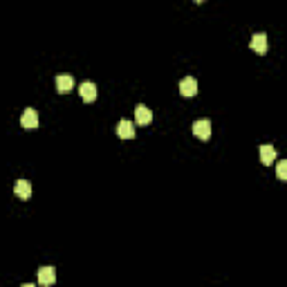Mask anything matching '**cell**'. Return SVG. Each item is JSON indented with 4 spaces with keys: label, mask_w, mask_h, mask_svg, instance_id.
<instances>
[{
    "label": "cell",
    "mask_w": 287,
    "mask_h": 287,
    "mask_svg": "<svg viewBox=\"0 0 287 287\" xmlns=\"http://www.w3.org/2000/svg\"><path fill=\"white\" fill-rule=\"evenodd\" d=\"M21 126L27 128V130H34V128H38V112L34 110V108H25V110H23Z\"/></svg>",
    "instance_id": "obj_1"
},
{
    "label": "cell",
    "mask_w": 287,
    "mask_h": 287,
    "mask_svg": "<svg viewBox=\"0 0 287 287\" xmlns=\"http://www.w3.org/2000/svg\"><path fill=\"white\" fill-rule=\"evenodd\" d=\"M249 48L254 49L256 54H265V52H267V48H269V43H267V34H263V32L254 34V36H251Z\"/></svg>",
    "instance_id": "obj_2"
},
{
    "label": "cell",
    "mask_w": 287,
    "mask_h": 287,
    "mask_svg": "<svg viewBox=\"0 0 287 287\" xmlns=\"http://www.w3.org/2000/svg\"><path fill=\"white\" fill-rule=\"evenodd\" d=\"M193 135L200 139H209L211 137V121H209V119H197V121L193 123Z\"/></svg>",
    "instance_id": "obj_3"
},
{
    "label": "cell",
    "mask_w": 287,
    "mask_h": 287,
    "mask_svg": "<svg viewBox=\"0 0 287 287\" xmlns=\"http://www.w3.org/2000/svg\"><path fill=\"white\" fill-rule=\"evenodd\" d=\"M135 121H137L139 126H148V123L153 121V112H150V108L139 103V106L135 108Z\"/></svg>",
    "instance_id": "obj_4"
},
{
    "label": "cell",
    "mask_w": 287,
    "mask_h": 287,
    "mask_svg": "<svg viewBox=\"0 0 287 287\" xmlns=\"http://www.w3.org/2000/svg\"><path fill=\"white\" fill-rule=\"evenodd\" d=\"M180 95L182 96H195L197 95V81L193 79V76H186V79H182Z\"/></svg>",
    "instance_id": "obj_5"
},
{
    "label": "cell",
    "mask_w": 287,
    "mask_h": 287,
    "mask_svg": "<svg viewBox=\"0 0 287 287\" xmlns=\"http://www.w3.org/2000/svg\"><path fill=\"white\" fill-rule=\"evenodd\" d=\"M14 193H16L18 200H29V197H32V184L27 180H18L16 184H14Z\"/></svg>",
    "instance_id": "obj_6"
},
{
    "label": "cell",
    "mask_w": 287,
    "mask_h": 287,
    "mask_svg": "<svg viewBox=\"0 0 287 287\" xmlns=\"http://www.w3.org/2000/svg\"><path fill=\"white\" fill-rule=\"evenodd\" d=\"M38 283L41 285H54L56 283V269L54 267H41L38 269Z\"/></svg>",
    "instance_id": "obj_7"
},
{
    "label": "cell",
    "mask_w": 287,
    "mask_h": 287,
    "mask_svg": "<svg viewBox=\"0 0 287 287\" xmlns=\"http://www.w3.org/2000/svg\"><path fill=\"white\" fill-rule=\"evenodd\" d=\"M72 88H74V79L68 74H61L56 76V92L59 95H68V92H72Z\"/></svg>",
    "instance_id": "obj_8"
},
{
    "label": "cell",
    "mask_w": 287,
    "mask_h": 287,
    "mask_svg": "<svg viewBox=\"0 0 287 287\" xmlns=\"http://www.w3.org/2000/svg\"><path fill=\"white\" fill-rule=\"evenodd\" d=\"M79 92H81V99H83V101H88V103L96 99V85L90 83V81L81 83V85H79Z\"/></svg>",
    "instance_id": "obj_9"
},
{
    "label": "cell",
    "mask_w": 287,
    "mask_h": 287,
    "mask_svg": "<svg viewBox=\"0 0 287 287\" xmlns=\"http://www.w3.org/2000/svg\"><path fill=\"white\" fill-rule=\"evenodd\" d=\"M117 135L121 139H133L135 137V126L133 121H128V119H121V121L117 123Z\"/></svg>",
    "instance_id": "obj_10"
},
{
    "label": "cell",
    "mask_w": 287,
    "mask_h": 287,
    "mask_svg": "<svg viewBox=\"0 0 287 287\" xmlns=\"http://www.w3.org/2000/svg\"><path fill=\"white\" fill-rule=\"evenodd\" d=\"M261 162L265 166L274 164V162H276V148H274V146H269V144L261 146Z\"/></svg>",
    "instance_id": "obj_11"
},
{
    "label": "cell",
    "mask_w": 287,
    "mask_h": 287,
    "mask_svg": "<svg viewBox=\"0 0 287 287\" xmlns=\"http://www.w3.org/2000/svg\"><path fill=\"white\" fill-rule=\"evenodd\" d=\"M276 175H278V180L281 182H287V162H278Z\"/></svg>",
    "instance_id": "obj_12"
},
{
    "label": "cell",
    "mask_w": 287,
    "mask_h": 287,
    "mask_svg": "<svg viewBox=\"0 0 287 287\" xmlns=\"http://www.w3.org/2000/svg\"><path fill=\"white\" fill-rule=\"evenodd\" d=\"M193 2H197V5H200V2H204V0H193Z\"/></svg>",
    "instance_id": "obj_13"
}]
</instances>
